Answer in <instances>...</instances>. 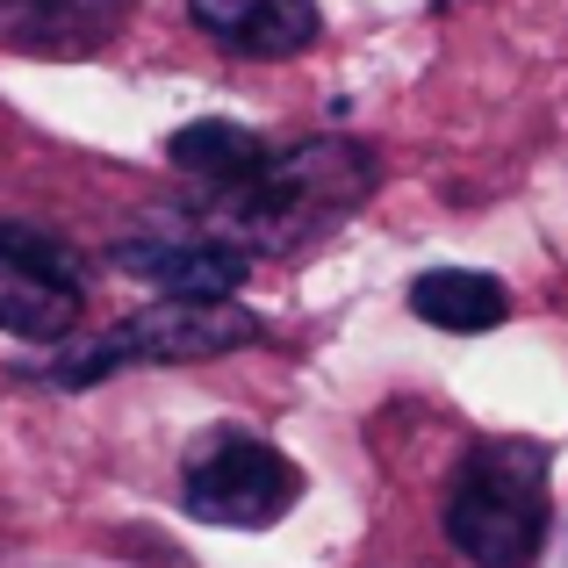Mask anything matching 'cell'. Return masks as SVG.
Returning a JSON list of instances; mask_svg holds the SVG:
<instances>
[{
	"mask_svg": "<svg viewBox=\"0 0 568 568\" xmlns=\"http://www.w3.org/2000/svg\"><path fill=\"white\" fill-rule=\"evenodd\" d=\"M187 14L245 58H295L317 43V0H187Z\"/></svg>",
	"mask_w": 568,
	"mask_h": 568,
	"instance_id": "7",
	"label": "cell"
},
{
	"mask_svg": "<svg viewBox=\"0 0 568 568\" xmlns=\"http://www.w3.org/2000/svg\"><path fill=\"white\" fill-rule=\"evenodd\" d=\"M410 310L439 332H489V324L511 317V295L489 274H468V266H432V274L410 281Z\"/></svg>",
	"mask_w": 568,
	"mask_h": 568,
	"instance_id": "9",
	"label": "cell"
},
{
	"mask_svg": "<svg viewBox=\"0 0 568 568\" xmlns=\"http://www.w3.org/2000/svg\"><path fill=\"white\" fill-rule=\"evenodd\" d=\"M295 497H303V468L252 432H209L181 468V504L209 526L266 532L281 511H295Z\"/></svg>",
	"mask_w": 568,
	"mask_h": 568,
	"instance_id": "4",
	"label": "cell"
},
{
	"mask_svg": "<svg viewBox=\"0 0 568 568\" xmlns=\"http://www.w3.org/2000/svg\"><path fill=\"white\" fill-rule=\"evenodd\" d=\"M115 14H123V0H0V37L58 58L101 43L115 29Z\"/></svg>",
	"mask_w": 568,
	"mask_h": 568,
	"instance_id": "8",
	"label": "cell"
},
{
	"mask_svg": "<svg viewBox=\"0 0 568 568\" xmlns=\"http://www.w3.org/2000/svg\"><path fill=\"white\" fill-rule=\"evenodd\" d=\"M80 324V252L43 223H0V332L8 338H72Z\"/></svg>",
	"mask_w": 568,
	"mask_h": 568,
	"instance_id": "5",
	"label": "cell"
},
{
	"mask_svg": "<svg viewBox=\"0 0 568 568\" xmlns=\"http://www.w3.org/2000/svg\"><path fill=\"white\" fill-rule=\"evenodd\" d=\"M547 446L532 439H489L454 468L446 489V540L454 555H468L475 568H532V555L547 547Z\"/></svg>",
	"mask_w": 568,
	"mask_h": 568,
	"instance_id": "1",
	"label": "cell"
},
{
	"mask_svg": "<svg viewBox=\"0 0 568 568\" xmlns=\"http://www.w3.org/2000/svg\"><path fill=\"white\" fill-rule=\"evenodd\" d=\"M173 166L181 173H194V181H209L216 194H231V187H245L252 173L266 166V138H252V130H237V123H216V115H209V123H187V130H173Z\"/></svg>",
	"mask_w": 568,
	"mask_h": 568,
	"instance_id": "10",
	"label": "cell"
},
{
	"mask_svg": "<svg viewBox=\"0 0 568 568\" xmlns=\"http://www.w3.org/2000/svg\"><path fill=\"white\" fill-rule=\"evenodd\" d=\"M260 317L237 295H166V303L138 310V317L109 324L101 338H58V353L37 367L51 388H87L109 382L115 367H173V361H216L231 346H252Z\"/></svg>",
	"mask_w": 568,
	"mask_h": 568,
	"instance_id": "3",
	"label": "cell"
},
{
	"mask_svg": "<svg viewBox=\"0 0 568 568\" xmlns=\"http://www.w3.org/2000/svg\"><path fill=\"white\" fill-rule=\"evenodd\" d=\"M115 266L152 281L159 295H237V281H245V245L223 237V231L152 223V231L115 237Z\"/></svg>",
	"mask_w": 568,
	"mask_h": 568,
	"instance_id": "6",
	"label": "cell"
},
{
	"mask_svg": "<svg viewBox=\"0 0 568 568\" xmlns=\"http://www.w3.org/2000/svg\"><path fill=\"white\" fill-rule=\"evenodd\" d=\"M367 187H375V152L367 144L310 138L295 152H274L245 187L216 194V202L260 252H295L303 237L332 231L346 209H361Z\"/></svg>",
	"mask_w": 568,
	"mask_h": 568,
	"instance_id": "2",
	"label": "cell"
}]
</instances>
